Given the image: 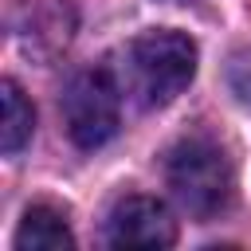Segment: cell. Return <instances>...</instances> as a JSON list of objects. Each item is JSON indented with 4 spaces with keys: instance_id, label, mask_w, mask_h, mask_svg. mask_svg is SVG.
<instances>
[{
    "instance_id": "cell-7",
    "label": "cell",
    "mask_w": 251,
    "mask_h": 251,
    "mask_svg": "<svg viewBox=\"0 0 251 251\" xmlns=\"http://www.w3.org/2000/svg\"><path fill=\"white\" fill-rule=\"evenodd\" d=\"M0 106H4V118H0V149H4L8 157H16V153L31 141L35 110H31V102L24 98V90H20L16 78H4V82H0Z\"/></svg>"
},
{
    "instance_id": "cell-5",
    "label": "cell",
    "mask_w": 251,
    "mask_h": 251,
    "mask_svg": "<svg viewBox=\"0 0 251 251\" xmlns=\"http://www.w3.org/2000/svg\"><path fill=\"white\" fill-rule=\"evenodd\" d=\"M12 35L27 47V51H59L71 43L75 31V12L67 0H16L12 4Z\"/></svg>"
},
{
    "instance_id": "cell-4",
    "label": "cell",
    "mask_w": 251,
    "mask_h": 251,
    "mask_svg": "<svg viewBox=\"0 0 251 251\" xmlns=\"http://www.w3.org/2000/svg\"><path fill=\"white\" fill-rule=\"evenodd\" d=\"M106 243L161 251L176 243V220L157 196H122L106 216Z\"/></svg>"
},
{
    "instance_id": "cell-6",
    "label": "cell",
    "mask_w": 251,
    "mask_h": 251,
    "mask_svg": "<svg viewBox=\"0 0 251 251\" xmlns=\"http://www.w3.org/2000/svg\"><path fill=\"white\" fill-rule=\"evenodd\" d=\"M16 251H71L75 247V235H71V224L59 208L51 204H31L16 227Z\"/></svg>"
},
{
    "instance_id": "cell-1",
    "label": "cell",
    "mask_w": 251,
    "mask_h": 251,
    "mask_svg": "<svg viewBox=\"0 0 251 251\" xmlns=\"http://www.w3.org/2000/svg\"><path fill=\"white\" fill-rule=\"evenodd\" d=\"M118 86L126 98H133L145 110L169 106L176 94L188 90L196 75V43L184 31L157 27L129 39L118 55Z\"/></svg>"
},
{
    "instance_id": "cell-2",
    "label": "cell",
    "mask_w": 251,
    "mask_h": 251,
    "mask_svg": "<svg viewBox=\"0 0 251 251\" xmlns=\"http://www.w3.org/2000/svg\"><path fill=\"white\" fill-rule=\"evenodd\" d=\"M165 180H169L173 196L180 200V208L196 220L220 216L235 192V173H231L227 153L220 149V141H212L204 133H192L169 149Z\"/></svg>"
},
{
    "instance_id": "cell-3",
    "label": "cell",
    "mask_w": 251,
    "mask_h": 251,
    "mask_svg": "<svg viewBox=\"0 0 251 251\" xmlns=\"http://www.w3.org/2000/svg\"><path fill=\"white\" fill-rule=\"evenodd\" d=\"M63 122L78 149H98L118 133L122 122V86L106 67L78 71L63 90Z\"/></svg>"
}]
</instances>
